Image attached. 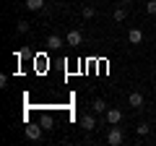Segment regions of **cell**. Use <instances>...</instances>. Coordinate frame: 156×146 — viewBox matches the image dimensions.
Returning a JSON list of instances; mask_svg holds the SVG:
<instances>
[{
	"mask_svg": "<svg viewBox=\"0 0 156 146\" xmlns=\"http://www.w3.org/2000/svg\"><path fill=\"white\" fill-rule=\"evenodd\" d=\"M122 3H133V0H122Z\"/></svg>",
	"mask_w": 156,
	"mask_h": 146,
	"instance_id": "obj_17",
	"label": "cell"
},
{
	"mask_svg": "<svg viewBox=\"0 0 156 146\" xmlns=\"http://www.w3.org/2000/svg\"><path fill=\"white\" fill-rule=\"evenodd\" d=\"M42 5H44V0H26V8H29V11H39Z\"/></svg>",
	"mask_w": 156,
	"mask_h": 146,
	"instance_id": "obj_10",
	"label": "cell"
},
{
	"mask_svg": "<svg viewBox=\"0 0 156 146\" xmlns=\"http://www.w3.org/2000/svg\"><path fill=\"white\" fill-rule=\"evenodd\" d=\"M154 94H156V84H154Z\"/></svg>",
	"mask_w": 156,
	"mask_h": 146,
	"instance_id": "obj_18",
	"label": "cell"
},
{
	"mask_svg": "<svg viewBox=\"0 0 156 146\" xmlns=\"http://www.w3.org/2000/svg\"><path fill=\"white\" fill-rule=\"evenodd\" d=\"M125 141V133L120 128H109V133H107V144L109 146H120Z\"/></svg>",
	"mask_w": 156,
	"mask_h": 146,
	"instance_id": "obj_1",
	"label": "cell"
},
{
	"mask_svg": "<svg viewBox=\"0 0 156 146\" xmlns=\"http://www.w3.org/2000/svg\"><path fill=\"white\" fill-rule=\"evenodd\" d=\"M120 120H122V112L120 110H107V123L109 125H117Z\"/></svg>",
	"mask_w": 156,
	"mask_h": 146,
	"instance_id": "obj_6",
	"label": "cell"
},
{
	"mask_svg": "<svg viewBox=\"0 0 156 146\" xmlns=\"http://www.w3.org/2000/svg\"><path fill=\"white\" fill-rule=\"evenodd\" d=\"M148 130H151L148 125H146V123H140L138 128H135V133H138V136H148Z\"/></svg>",
	"mask_w": 156,
	"mask_h": 146,
	"instance_id": "obj_12",
	"label": "cell"
},
{
	"mask_svg": "<svg viewBox=\"0 0 156 146\" xmlns=\"http://www.w3.org/2000/svg\"><path fill=\"white\" fill-rule=\"evenodd\" d=\"M81 128H83V130H94V128H96L94 115H83V118H81Z\"/></svg>",
	"mask_w": 156,
	"mask_h": 146,
	"instance_id": "obj_7",
	"label": "cell"
},
{
	"mask_svg": "<svg viewBox=\"0 0 156 146\" xmlns=\"http://www.w3.org/2000/svg\"><path fill=\"white\" fill-rule=\"evenodd\" d=\"M39 125H42L44 130H50L52 125H55V118H52V115H42V123H39Z\"/></svg>",
	"mask_w": 156,
	"mask_h": 146,
	"instance_id": "obj_8",
	"label": "cell"
},
{
	"mask_svg": "<svg viewBox=\"0 0 156 146\" xmlns=\"http://www.w3.org/2000/svg\"><path fill=\"white\" fill-rule=\"evenodd\" d=\"M91 107H94L96 112H104V110H107V104H104V99H94V104H91Z\"/></svg>",
	"mask_w": 156,
	"mask_h": 146,
	"instance_id": "obj_11",
	"label": "cell"
},
{
	"mask_svg": "<svg viewBox=\"0 0 156 146\" xmlns=\"http://www.w3.org/2000/svg\"><path fill=\"white\" fill-rule=\"evenodd\" d=\"M128 102H130V107L140 110V107H143V94H140V91H133V94L128 97Z\"/></svg>",
	"mask_w": 156,
	"mask_h": 146,
	"instance_id": "obj_4",
	"label": "cell"
},
{
	"mask_svg": "<svg viewBox=\"0 0 156 146\" xmlns=\"http://www.w3.org/2000/svg\"><path fill=\"white\" fill-rule=\"evenodd\" d=\"M18 31L26 34V31H29V21H18Z\"/></svg>",
	"mask_w": 156,
	"mask_h": 146,
	"instance_id": "obj_16",
	"label": "cell"
},
{
	"mask_svg": "<svg viewBox=\"0 0 156 146\" xmlns=\"http://www.w3.org/2000/svg\"><path fill=\"white\" fill-rule=\"evenodd\" d=\"M146 11H148V13H156V0H148V3H146Z\"/></svg>",
	"mask_w": 156,
	"mask_h": 146,
	"instance_id": "obj_15",
	"label": "cell"
},
{
	"mask_svg": "<svg viewBox=\"0 0 156 146\" xmlns=\"http://www.w3.org/2000/svg\"><path fill=\"white\" fill-rule=\"evenodd\" d=\"M65 42H68V45H73V47H78V45H81V42H83V34H81V31H76V29H73V31H68Z\"/></svg>",
	"mask_w": 156,
	"mask_h": 146,
	"instance_id": "obj_2",
	"label": "cell"
},
{
	"mask_svg": "<svg viewBox=\"0 0 156 146\" xmlns=\"http://www.w3.org/2000/svg\"><path fill=\"white\" fill-rule=\"evenodd\" d=\"M42 130H44L42 125H29V128H26V136H29L31 141H39V138H42Z\"/></svg>",
	"mask_w": 156,
	"mask_h": 146,
	"instance_id": "obj_3",
	"label": "cell"
},
{
	"mask_svg": "<svg viewBox=\"0 0 156 146\" xmlns=\"http://www.w3.org/2000/svg\"><path fill=\"white\" fill-rule=\"evenodd\" d=\"M154 29H156V26H154Z\"/></svg>",
	"mask_w": 156,
	"mask_h": 146,
	"instance_id": "obj_19",
	"label": "cell"
},
{
	"mask_svg": "<svg viewBox=\"0 0 156 146\" xmlns=\"http://www.w3.org/2000/svg\"><path fill=\"white\" fill-rule=\"evenodd\" d=\"M115 21H125V11H122V8H117V11H115Z\"/></svg>",
	"mask_w": 156,
	"mask_h": 146,
	"instance_id": "obj_14",
	"label": "cell"
},
{
	"mask_svg": "<svg viewBox=\"0 0 156 146\" xmlns=\"http://www.w3.org/2000/svg\"><path fill=\"white\" fill-rule=\"evenodd\" d=\"M140 39H143V31H140V29H130L128 31V42L130 45H140Z\"/></svg>",
	"mask_w": 156,
	"mask_h": 146,
	"instance_id": "obj_5",
	"label": "cell"
},
{
	"mask_svg": "<svg viewBox=\"0 0 156 146\" xmlns=\"http://www.w3.org/2000/svg\"><path fill=\"white\" fill-rule=\"evenodd\" d=\"M94 13H96V11H94L91 5H86V8H83V18H94Z\"/></svg>",
	"mask_w": 156,
	"mask_h": 146,
	"instance_id": "obj_13",
	"label": "cell"
},
{
	"mask_svg": "<svg viewBox=\"0 0 156 146\" xmlns=\"http://www.w3.org/2000/svg\"><path fill=\"white\" fill-rule=\"evenodd\" d=\"M47 45H50L52 50H55V47H60V45H62V39L57 37V34H50V37H47Z\"/></svg>",
	"mask_w": 156,
	"mask_h": 146,
	"instance_id": "obj_9",
	"label": "cell"
}]
</instances>
